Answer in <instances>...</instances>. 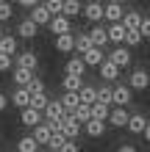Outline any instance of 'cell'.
<instances>
[{
	"mask_svg": "<svg viewBox=\"0 0 150 152\" xmlns=\"http://www.w3.org/2000/svg\"><path fill=\"white\" fill-rule=\"evenodd\" d=\"M131 94H134V88H131L128 83H125V86H122V83L114 86V88H111V105H125V108H128L131 100H134Z\"/></svg>",
	"mask_w": 150,
	"mask_h": 152,
	"instance_id": "cell-1",
	"label": "cell"
},
{
	"mask_svg": "<svg viewBox=\"0 0 150 152\" xmlns=\"http://www.w3.org/2000/svg\"><path fill=\"white\" fill-rule=\"evenodd\" d=\"M128 86L134 88V91H145V88L150 86V72L147 69H134L128 77Z\"/></svg>",
	"mask_w": 150,
	"mask_h": 152,
	"instance_id": "cell-2",
	"label": "cell"
},
{
	"mask_svg": "<svg viewBox=\"0 0 150 152\" xmlns=\"http://www.w3.org/2000/svg\"><path fill=\"white\" fill-rule=\"evenodd\" d=\"M47 28L53 31V36H58V33L72 31V20H69V17H64V14H53L50 22H47Z\"/></svg>",
	"mask_w": 150,
	"mask_h": 152,
	"instance_id": "cell-3",
	"label": "cell"
},
{
	"mask_svg": "<svg viewBox=\"0 0 150 152\" xmlns=\"http://www.w3.org/2000/svg\"><path fill=\"white\" fill-rule=\"evenodd\" d=\"M109 61H114L120 69H125L131 66V47H122V44H117L111 53H109Z\"/></svg>",
	"mask_w": 150,
	"mask_h": 152,
	"instance_id": "cell-4",
	"label": "cell"
},
{
	"mask_svg": "<svg viewBox=\"0 0 150 152\" xmlns=\"http://www.w3.org/2000/svg\"><path fill=\"white\" fill-rule=\"evenodd\" d=\"M61 133H64L67 138H78V133H81V122H78L72 113H64V116H61Z\"/></svg>",
	"mask_w": 150,
	"mask_h": 152,
	"instance_id": "cell-5",
	"label": "cell"
},
{
	"mask_svg": "<svg viewBox=\"0 0 150 152\" xmlns=\"http://www.w3.org/2000/svg\"><path fill=\"white\" fill-rule=\"evenodd\" d=\"M98 69H100V77H103V80H109V83H114V80L120 77V72H122V69L114 64V61H109V58H103L100 64H98Z\"/></svg>",
	"mask_w": 150,
	"mask_h": 152,
	"instance_id": "cell-6",
	"label": "cell"
},
{
	"mask_svg": "<svg viewBox=\"0 0 150 152\" xmlns=\"http://www.w3.org/2000/svg\"><path fill=\"white\" fill-rule=\"evenodd\" d=\"M14 66H25V69H33V72H36L39 58H36V53H31V50H25V53H14Z\"/></svg>",
	"mask_w": 150,
	"mask_h": 152,
	"instance_id": "cell-7",
	"label": "cell"
},
{
	"mask_svg": "<svg viewBox=\"0 0 150 152\" xmlns=\"http://www.w3.org/2000/svg\"><path fill=\"white\" fill-rule=\"evenodd\" d=\"M128 116H131V113H128L125 105H117V108H111V111H109V119H106V122H109L111 127H125Z\"/></svg>",
	"mask_w": 150,
	"mask_h": 152,
	"instance_id": "cell-8",
	"label": "cell"
},
{
	"mask_svg": "<svg viewBox=\"0 0 150 152\" xmlns=\"http://www.w3.org/2000/svg\"><path fill=\"white\" fill-rule=\"evenodd\" d=\"M20 122L25 124V127H33V124L42 122V111L31 108V105H25V108H20Z\"/></svg>",
	"mask_w": 150,
	"mask_h": 152,
	"instance_id": "cell-9",
	"label": "cell"
},
{
	"mask_svg": "<svg viewBox=\"0 0 150 152\" xmlns=\"http://www.w3.org/2000/svg\"><path fill=\"white\" fill-rule=\"evenodd\" d=\"M56 50H58V53H72V50H75V33H72V31L58 33V36H56Z\"/></svg>",
	"mask_w": 150,
	"mask_h": 152,
	"instance_id": "cell-10",
	"label": "cell"
},
{
	"mask_svg": "<svg viewBox=\"0 0 150 152\" xmlns=\"http://www.w3.org/2000/svg\"><path fill=\"white\" fill-rule=\"evenodd\" d=\"M36 33H39V25L33 22L31 17H28V20H22L20 25H17V36H20V39H33Z\"/></svg>",
	"mask_w": 150,
	"mask_h": 152,
	"instance_id": "cell-11",
	"label": "cell"
},
{
	"mask_svg": "<svg viewBox=\"0 0 150 152\" xmlns=\"http://www.w3.org/2000/svg\"><path fill=\"white\" fill-rule=\"evenodd\" d=\"M145 124H147L145 113H131V116H128V122H125V127H128V133H134V136H142Z\"/></svg>",
	"mask_w": 150,
	"mask_h": 152,
	"instance_id": "cell-12",
	"label": "cell"
},
{
	"mask_svg": "<svg viewBox=\"0 0 150 152\" xmlns=\"http://www.w3.org/2000/svg\"><path fill=\"white\" fill-rule=\"evenodd\" d=\"M81 14H83L89 22H100V20H103V6L98 3V0H92V3H86V6L81 8Z\"/></svg>",
	"mask_w": 150,
	"mask_h": 152,
	"instance_id": "cell-13",
	"label": "cell"
},
{
	"mask_svg": "<svg viewBox=\"0 0 150 152\" xmlns=\"http://www.w3.org/2000/svg\"><path fill=\"white\" fill-rule=\"evenodd\" d=\"M50 11H47V8H45V3H36V6H31V20L33 22H36L39 25V28H42V25H47L50 22Z\"/></svg>",
	"mask_w": 150,
	"mask_h": 152,
	"instance_id": "cell-14",
	"label": "cell"
},
{
	"mask_svg": "<svg viewBox=\"0 0 150 152\" xmlns=\"http://www.w3.org/2000/svg\"><path fill=\"white\" fill-rule=\"evenodd\" d=\"M64 113H67V111H64V105H61V100H47L45 111H42L45 119H61Z\"/></svg>",
	"mask_w": 150,
	"mask_h": 152,
	"instance_id": "cell-15",
	"label": "cell"
},
{
	"mask_svg": "<svg viewBox=\"0 0 150 152\" xmlns=\"http://www.w3.org/2000/svg\"><path fill=\"white\" fill-rule=\"evenodd\" d=\"M8 100H11L14 108H25V105H28V100H31V91H28L25 86H17L14 91H11V97H8Z\"/></svg>",
	"mask_w": 150,
	"mask_h": 152,
	"instance_id": "cell-16",
	"label": "cell"
},
{
	"mask_svg": "<svg viewBox=\"0 0 150 152\" xmlns=\"http://www.w3.org/2000/svg\"><path fill=\"white\" fill-rule=\"evenodd\" d=\"M122 3H106L103 6V20H109V22H120L122 20Z\"/></svg>",
	"mask_w": 150,
	"mask_h": 152,
	"instance_id": "cell-17",
	"label": "cell"
},
{
	"mask_svg": "<svg viewBox=\"0 0 150 152\" xmlns=\"http://www.w3.org/2000/svg\"><path fill=\"white\" fill-rule=\"evenodd\" d=\"M106 36H109V42H114V44H122V39H125V25L122 22H111L109 28H106Z\"/></svg>",
	"mask_w": 150,
	"mask_h": 152,
	"instance_id": "cell-18",
	"label": "cell"
},
{
	"mask_svg": "<svg viewBox=\"0 0 150 152\" xmlns=\"http://www.w3.org/2000/svg\"><path fill=\"white\" fill-rule=\"evenodd\" d=\"M81 58H83V64H86V66H98L106 56H103V47H89L86 53H81Z\"/></svg>",
	"mask_w": 150,
	"mask_h": 152,
	"instance_id": "cell-19",
	"label": "cell"
},
{
	"mask_svg": "<svg viewBox=\"0 0 150 152\" xmlns=\"http://www.w3.org/2000/svg\"><path fill=\"white\" fill-rule=\"evenodd\" d=\"M86 124V136L89 138H100L103 133H106V122L103 119H89V122H83Z\"/></svg>",
	"mask_w": 150,
	"mask_h": 152,
	"instance_id": "cell-20",
	"label": "cell"
},
{
	"mask_svg": "<svg viewBox=\"0 0 150 152\" xmlns=\"http://www.w3.org/2000/svg\"><path fill=\"white\" fill-rule=\"evenodd\" d=\"M61 86H64V91H78V88L83 86V75H67V72H64Z\"/></svg>",
	"mask_w": 150,
	"mask_h": 152,
	"instance_id": "cell-21",
	"label": "cell"
},
{
	"mask_svg": "<svg viewBox=\"0 0 150 152\" xmlns=\"http://www.w3.org/2000/svg\"><path fill=\"white\" fill-rule=\"evenodd\" d=\"M89 39H92L95 47H106V44H109V36H106V28H103V25H95V28L89 31Z\"/></svg>",
	"mask_w": 150,
	"mask_h": 152,
	"instance_id": "cell-22",
	"label": "cell"
},
{
	"mask_svg": "<svg viewBox=\"0 0 150 152\" xmlns=\"http://www.w3.org/2000/svg\"><path fill=\"white\" fill-rule=\"evenodd\" d=\"M89 108H92V119H109V111H111V105L109 102H100V100H95L92 105H89Z\"/></svg>",
	"mask_w": 150,
	"mask_h": 152,
	"instance_id": "cell-23",
	"label": "cell"
},
{
	"mask_svg": "<svg viewBox=\"0 0 150 152\" xmlns=\"http://www.w3.org/2000/svg\"><path fill=\"white\" fill-rule=\"evenodd\" d=\"M78 100H81V102H86V105H92L95 100H98V88H95V86H81V88H78Z\"/></svg>",
	"mask_w": 150,
	"mask_h": 152,
	"instance_id": "cell-24",
	"label": "cell"
},
{
	"mask_svg": "<svg viewBox=\"0 0 150 152\" xmlns=\"http://www.w3.org/2000/svg\"><path fill=\"white\" fill-rule=\"evenodd\" d=\"M50 124L47 122H39V124H33V138L39 141V144H47V138H50Z\"/></svg>",
	"mask_w": 150,
	"mask_h": 152,
	"instance_id": "cell-25",
	"label": "cell"
},
{
	"mask_svg": "<svg viewBox=\"0 0 150 152\" xmlns=\"http://www.w3.org/2000/svg\"><path fill=\"white\" fill-rule=\"evenodd\" d=\"M31 75H33V69H25V66H14V72H11V77H14V86H25L31 80Z\"/></svg>",
	"mask_w": 150,
	"mask_h": 152,
	"instance_id": "cell-26",
	"label": "cell"
},
{
	"mask_svg": "<svg viewBox=\"0 0 150 152\" xmlns=\"http://www.w3.org/2000/svg\"><path fill=\"white\" fill-rule=\"evenodd\" d=\"M78 102H81V100H78V91H64V94H61V105H64L67 113H72L78 108Z\"/></svg>",
	"mask_w": 150,
	"mask_h": 152,
	"instance_id": "cell-27",
	"label": "cell"
},
{
	"mask_svg": "<svg viewBox=\"0 0 150 152\" xmlns=\"http://www.w3.org/2000/svg\"><path fill=\"white\" fill-rule=\"evenodd\" d=\"M0 53H8V56L14 58V53H17V36L3 33V36H0Z\"/></svg>",
	"mask_w": 150,
	"mask_h": 152,
	"instance_id": "cell-28",
	"label": "cell"
},
{
	"mask_svg": "<svg viewBox=\"0 0 150 152\" xmlns=\"http://www.w3.org/2000/svg\"><path fill=\"white\" fill-rule=\"evenodd\" d=\"M36 149H39V141L33 136H22L17 141V152H36Z\"/></svg>",
	"mask_w": 150,
	"mask_h": 152,
	"instance_id": "cell-29",
	"label": "cell"
},
{
	"mask_svg": "<svg viewBox=\"0 0 150 152\" xmlns=\"http://www.w3.org/2000/svg\"><path fill=\"white\" fill-rule=\"evenodd\" d=\"M81 3H78V0H64V6H61V14L64 17H69V20H75L78 14H81Z\"/></svg>",
	"mask_w": 150,
	"mask_h": 152,
	"instance_id": "cell-30",
	"label": "cell"
},
{
	"mask_svg": "<svg viewBox=\"0 0 150 152\" xmlns=\"http://www.w3.org/2000/svg\"><path fill=\"white\" fill-rule=\"evenodd\" d=\"M64 72H67V75H83V72H86L83 58H69V61H67V66H64Z\"/></svg>",
	"mask_w": 150,
	"mask_h": 152,
	"instance_id": "cell-31",
	"label": "cell"
},
{
	"mask_svg": "<svg viewBox=\"0 0 150 152\" xmlns=\"http://www.w3.org/2000/svg\"><path fill=\"white\" fill-rule=\"evenodd\" d=\"M125 28H139V22H142V14L139 11H122V20H120Z\"/></svg>",
	"mask_w": 150,
	"mask_h": 152,
	"instance_id": "cell-32",
	"label": "cell"
},
{
	"mask_svg": "<svg viewBox=\"0 0 150 152\" xmlns=\"http://www.w3.org/2000/svg\"><path fill=\"white\" fill-rule=\"evenodd\" d=\"M139 42H142L139 28H125V39H122V44H125V47H136Z\"/></svg>",
	"mask_w": 150,
	"mask_h": 152,
	"instance_id": "cell-33",
	"label": "cell"
},
{
	"mask_svg": "<svg viewBox=\"0 0 150 152\" xmlns=\"http://www.w3.org/2000/svg\"><path fill=\"white\" fill-rule=\"evenodd\" d=\"M47 100H50V97H47L45 91H36V94H31V100H28V105H31V108H36V111H45V105H47Z\"/></svg>",
	"mask_w": 150,
	"mask_h": 152,
	"instance_id": "cell-34",
	"label": "cell"
},
{
	"mask_svg": "<svg viewBox=\"0 0 150 152\" xmlns=\"http://www.w3.org/2000/svg\"><path fill=\"white\" fill-rule=\"evenodd\" d=\"M72 116H75V119L81 122V124H83V122H89V119H92V108H89L86 102H78V108L72 111Z\"/></svg>",
	"mask_w": 150,
	"mask_h": 152,
	"instance_id": "cell-35",
	"label": "cell"
},
{
	"mask_svg": "<svg viewBox=\"0 0 150 152\" xmlns=\"http://www.w3.org/2000/svg\"><path fill=\"white\" fill-rule=\"evenodd\" d=\"M89 47H95L92 39H89V33H78V36H75V50L78 53H86Z\"/></svg>",
	"mask_w": 150,
	"mask_h": 152,
	"instance_id": "cell-36",
	"label": "cell"
},
{
	"mask_svg": "<svg viewBox=\"0 0 150 152\" xmlns=\"http://www.w3.org/2000/svg\"><path fill=\"white\" fill-rule=\"evenodd\" d=\"M25 88H28L31 94H36V91H45V83H42V77H39V75H31V80L25 83Z\"/></svg>",
	"mask_w": 150,
	"mask_h": 152,
	"instance_id": "cell-37",
	"label": "cell"
},
{
	"mask_svg": "<svg viewBox=\"0 0 150 152\" xmlns=\"http://www.w3.org/2000/svg\"><path fill=\"white\" fill-rule=\"evenodd\" d=\"M11 14H14V8L8 0H0V22H6V20H11Z\"/></svg>",
	"mask_w": 150,
	"mask_h": 152,
	"instance_id": "cell-38",
	"label": "cell"
},
{
	"mask_svg": "<svg viewBox=\"0 0 150 152\" xmlns=\"http://www.w3.org/2000/svg\"><path fill=\"white\" fill-rule=\"evenodd\" d=\"M56 152H81V149H78V141H75V138H64Z\"/></svg>",
	"mask_w": 150,
	"mask_h": 152,
	"instance_id": "cell-39",
	"label": "cell"
},
{
	"mask_svg": "<svg viewBox=\"0 0 150 152\" xmlns=\"http://www.w3.org/2000/svg\"><path fill=\"white\" fill-rule=\"evenodd\" d=\"M61 6H64V0H45V8L50 14H61Z\"/></svg>",
	"mask_w": 150,
	"mask_h": 152,
	"instance_id": "cell-40",
	"label": "cell"
},
{
	"mask_svg": "<svg viewBox=\"0 0 150 152\" xmlns=\"http://www.w3.org/2000/svg\"><path fill=\"white\" fill-rule=\"evenodd\" d=\"M98 100L111 105V86H100V88H98Z\"/></svg>",
	"mask_w": 150,
	"mask_h": 152,
	"instance_id": "cell-41",
	"label": "cell"
},
{
	"mask_svg": "<svg viewBox=\"0 0 150 152\" xmlns=\"http://www.w3.org/2000/svg\"><path fill=\"white\" fill-rule=\"evenodd\" d=\"M139 33H142V39H150V17H142V22H139Z\"/></svg>",
	"mask_w": 150,
	"mask_h": 152,
	"instance_id": "cell-42",
	"label": "cell"
},
{
	"mask_svg": "<svg viewBox=\"0 0 150 152\" xmlns=\"http://www.w3.org/2000/svg\"><path fill=\"white\" fill-rule=\"evenodd\" d=\"M8 69H11V56L0 53V72H8Z\"/></svg>",
	"mask_w": 150,
	"mask_h": 152,
	"instance_id": "cell-43",
	"label": "cell"
},
{
	"mask_svg": "<svg viewBox=\"0 0 150 152\" xmlns=\"http://www.w3.org/2000/svg\"><path fill=\"white\" fill-rule=\"evenodd\" d=\"M39 0H17V6H22V8H31V6H36Z\"/></svg>",
	"mask_w": 150,
	"mask_h": 152,
	"instance_id": "cell-44",
	"label": "cell"
},
{
	"mask_svg": "<svg viewBox=\"0 0 150 152\" xmlns=\"http://www.w3.org/2000/svg\"><path fill=\"white\" fill-rule=\"evenodd\" d=\"M117 152H136V147H134V144H120Z\"/></svg>",
	"mask_w": 150,
	"mask_h": 152,
	"instance_id": "cell-45",
	"label": "cell"
},
{
	"mask_svg": "<svg viewBox=\"0 0 150 152\" xmlns=\"http://www.w3.org/2000/svg\"><path fill=\"white\" fill-rule=\"evenodd\" d=\"M6 108H8V97H6L3 91H0V113H3Z\"/></svg>",
	"mask_w": 150,
	"mask_h": 152,
	"instance_id": "cell-46",
	"label": "cell"
},
{
	"mask_svg": "<svg viewBox=\"0 0 150 152\" xmlns=\"http://www.w3.org/2000/svg\"><path fill=\"white\" fill-rule=\"evenodd\" d=\"M142 136H145V141L150 144V119H147V124H145V130H142Z\"/></svg>",
	"mask_w": 150,
	"mask_h": 152,
	"instance_id": "cell-47",
	"label": "cell"
},
{
	"mask_svg": "<svg viewBox=\"0 0 150 152\" xmlns=\"http://www.w3.org/2000/svg\"><path fill=\"white\" fill-rule=\"evenodd\" d=\"M109 3H125V0H109Z\"/></svg>",
	"mask_w": 150,
	"mask_h": 152,
	"instance_id": "cell-48",
	"label": "cell"
},
{
	"mask_svg": "<svg viewBox=\"0 0 150 152\" xmlns=\"http://www.w3.org/2000/svg\"><path fill=\"white\" fill-rule=\"evenodd\" d=\"M0 36H3V28H0Z\"/></svg>",
	"mask_w": 150,
	"mask_h": 152,
	"instance_id": "cell-49",
	"label": "cell"
},
{
	"mask_svg": "<svg viewBox=\"0 0 150 152\" xmlns=\"http://www.w3.org/2000/svg\"><path fill=\"white\" fill-rule=\"evenodd\" d=\"M36 152H39V149H36Z\"/></svg>",
	"mask_w": 150,
	"mask_h": 152,
	"instance_id": "cell-50",
	"label": "cell"
}]
</instances>
